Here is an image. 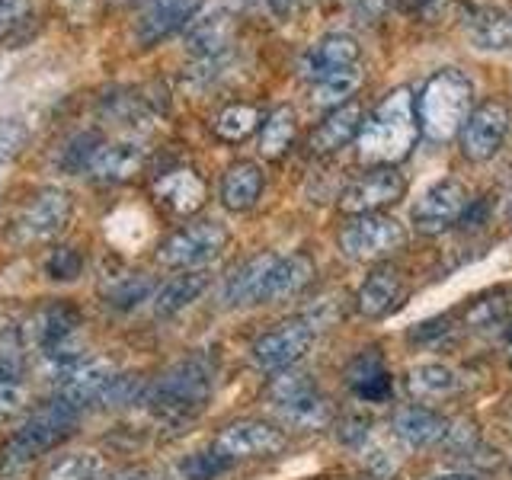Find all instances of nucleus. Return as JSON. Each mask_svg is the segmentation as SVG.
I'll return each instance as SVG.
<instances>
[{
  "label": "nucleus",
  "mask_w": 512,
  "mask_h": 480,
  "mask_svg": "<svg viewBox=\"0 0 512 480\" xmlns=\"http://www.w3.org/2000/svg\"><path fill=\"white\" fill-rule=\"evenodd\" d=\"M468 32L477 48L509 52L512 48V7H484L471 16Z\"/></svg>",
  "instance_id": "nucleus-29"
},
{
  "label": "nucleus",
  "mask_w": 512,
  "mask_h": 480,
  "mask_svg": "<svg viewBox=\"0 0 512 480\" xmlns=\"http://www.w3.org/2000/svg\"><path fill=\"white\" fill-rule=\"evenodd\" d=\"M346 381H349V391L359 400H365V404H384V400L394 394V381L378 352H362V356L349 365Z\"/></svg>",
  "instance_id": "nucleus-25"
},
{
  "label": "nucleus",
  "mask_w": 512,
  "mask_h": 480,
  "mask_svg": "<svg viewBox=\"0 0 512 480\" xmlns=\"http://www.w3.org/2000/svg\"><path fill=\"white\" fill-rule=\"evenodd\" d=\"M45 480H103V458L93 452L61 455L45 471Z\"/></svg>",
  "instance_id": "nucleus-34"
},
{
  "label": "nucleus",
  "mask_w": 512,
  "mask_h": 480,
  "mask_svg": "<svg viewBox=\"0 0 512 480\" xmlns=\"http://www.w3.org/2000/svg\"><path fill=\"white\" fill-rule=\"evenodd\" d=\"M407 244L404 224L391 215H356L340 231V250L356 263H378Z\"/></svg>",
  "instance_id": "nucleus-8"
},
{
  "label": "nucleus",
  "mask_w": 512,
  "mask_h": 480,
  "mask_svg": "<svg viewBox=\"0 0 512 480\" xmlns=\"http://www.w3.org/2000/svg\"><path fill=\"white\" fill-rule=\"evenodd\" d=\"M205 288H208V272L205 269H186V272H180V276L167 279L154 292V298H151L154 314L157 317L180 314L183 308H189V304L205 292Z\"/></svg>",
  "instance_id": "nucleus-27"
},
{
  "label": "nucleus",
  "mask_w": 512,
  "mask_h": 480,
  "mask_svg": "<svg viewBox=\"0 0 512 480\" xmlns=\"http://www.w3.org/2000/svg\"><path fill=\"white\" fill-rule=\"evenodd\" d=\"M468 208H471V196H468V189H464V183L439 180L413 205V224L420 234H442L452 228V224H458Z\"/></svg>",
  "instance_id": "nucleus-11"
},
{
  "label": "nucleus",
  "mask_w": 512,
  "mask_h": 480,
  "mask_svg": "<svg viewBox=\"0 0 512 480\" xmlns=\"http://www.w3.org/2000/svg\"><path fill=\"white\" fill-rule=\"evenodd\" d=\"M279 413H282L285 423H292L298 429H317V426L330 423V404H327V397L320 394V391L311 394V397H304V400H298V404L282 407Z\"/></svg>",
  "instance_id": "nucleus-37"
},
{
  "label": "nucleus",
  "mask_w": 512,
  "mask_h": 480,
  "mask_svg": "<svg viewBox=\"0 0 512 480\" xmlns=\"http://www.w3.org/2000/svg\"><path fill=\"white\" fill-rule=\"evenodd\" d=\"M362 87V71L359 68H349V71H340V74H330L324 80H317L311 84V103L320 106V109H336L352 100V93Z\"/></svg>",
  "instance_id": "nucleus-31"
},
{
  "label": "nucleus",
  "mask_w": 512,
  "mask_h": 480,
  "mask_svg": "<svg viewBox=\"0 0 512 480\" xmlns=\"http://www.w3.org/2000/svg\"><path fill=\"white\" fill-rule=\"evenodd\" d=\"M122 480H183L180 471H154V468H141V471H128Z\"/></svg>",
  "instance_id": "nucleus-47"
},
{
  "label": "nucleus",
  "mask_w": 512,
  "mask_h": 480,
  "mask_svg": "<svg viewBox=\"0 0 512 480\" xmlns=\"http://www.w3.org/2000/svg\"><path fill=\"white\" fill-rule=\"evenodd\" d=\"M231 458L228 455H221L218 448L212 445L208 452H192L186 455L180 464H176V471H180L183 480H218L224 471L231 468Z\"/></svg>",
  "instance_id": "nucleus-36"
},
{
  "label": "nucleus",
  "mask_w": 512,
  "mask_h": 480,
  "mask_svg": "<svg viewBox=\"0 0 512 480\" xmlns=\"http://www.w3.org/2000/svg\"><path fill=\"white\" fill-rule=\"evenodd\" d=\"M311 394H317V384L311 381V375L295 372V368H285V372H279L269 384V397L279 410L288 404H298V400L311 397Z\"/></svg>",
  "instance_id": "nucleus-35"
},
{
  "label": "nucleus",
  "mask_w": 512,
  "mask_h": 480,
  "mask_svg": "<svg viewBox=\"0 0 512 480\" xmlns=\"http://www.w3.org/2000/svg\"><path fill=\"white\" fill-rule=\"evenodd\" d=\"M448 333V317H436V320H426V324H420L413 333H410V340L413 343H429V340H436V336H445Z\"/></svg>",
  "instance_id": "nucleus-45"
},
{
  "label": "nucleus",
  "mask_w": 512,
  "mask_h": 480,
  "mask_svg": "<svg viewBox=\"0 0 512 480\" xmlns=\"http://www.w3.org/2000/svg\"><path fill=\"white\" fill-rule=\"evenodd\" d=\"M263 186H266V176L260 170V164L253 160H237L221 176V202L224 208L231 212H247L263 196Z\"/></svg>",
  "instance_id": "nucleus-24"
},
{
  "label": "nucleus",
  "mask_w": 512,
  "mask_h": 480,
  "mask_svg": "<svg viewBox=\"0 0 512 480\" xmlns=\"http://www.w3.org/2000/svg\"><path fill=\"white\" fill-rule=\"evenodd\" d=\"M256 125H260V109L250 106V103H231L218 112L215 135L228 144H240L256 132Z\"/></svg>",
  "instance_id": "nucleus-33"
},
{
  "label": "nucleus",
  "mask_w": 512,
  "mask_h": 480,
  "mask_svg": "<svg viewBox=\"0 0 512 480\" xmlns=\"http://www.w3.org/2000/svg\"><path fill=\"white\" fill-rule=\"evenodd\" d=\"M314 333L317 330L304 317L288 320V324L263 333L260 340L253 343V352H250L253 365L260 368V372H285V368H292L304 352L311 349Z\"/></svg>",
  "instance_id": "nucleus-10"
},
{
  "label": "nucleus",
  "mask_w": 512,
  "mask_h": 480,
  "mask_svg": "<svg viewBox=\"0 0 512 480\" xmlns=\"http://www.w3.org/2000/svg\"><path fill=\"white\" fill-rule=\"evenodd\" d=\"M154 199L170 208L173 215H196L205 205V183L196 170L176 167L154 180Z\"/></svg>",
  "instance_id": "nucleus-20"
},
{
  "label": "nucleus",
  "mask_w": 512,
  "mask_h": 480,
  "mask_svg": "<svg viewBox=\"0 0 512 480\" xmlns=\"http://www.w3.org/2000/svg\"><path fill=\"white\" fill-rule=\"evenodd\" d=\"M356 10H359V16H362V23H365V20H375V16L384 10V0H359Z\"/></svg>",
  "instance_id": "nucleus-49"
},
{
  "label": "nucleus",
  "mask_w": 512,
  "mask_h": 480,
  "mask_svg": "<svg viewBox=\"0 0 512 480\" xmlns=\"http://www.w3.org/2000/svg\"><path fill=\"white\" fill-rule=\"evenodd\" d=\"M0 356H26L23 320H16L7 308H0Z\"/></svg>",
  "instance_id": "nucleus-42"
},
{
  "label": "nucleus",
  "mask_w": 512,
  "mask_h": 480,
  "mask_svg": "<svg viewBox=\"0 0 512 480\" xmlns=\"http://www.w3.org/2000/svg\"><path fill=\"white\" fill-rule=\"evenodd\" d=\"M276 253H256L240 263L228 279H224V304L228 308H247V304H263V292L269 282V272L276 266Z\"/></svg>",
  "instance_id": "nucleus-18"
},
{
  "label": "nucleus",
  "mask_w": 512,
  "mask_h": 480,
  "mask_svg": "<svg viewBox=\"0 0 512 480\" xmlns=\"http://www.w3.org/2000/svg\"><path fill=\"white\" fill-rule=\"evenodd\" d=\"M298 4H301V0H266L269 13L279 16V20H288V16L298 10Z\"/></svg>",
  "instance_id": "nucleus-48"
},
{
  "label": "nucleus",
  "mask_w": 512,
  "mask_h": 480,
  "mask_svg": "<svg viewBox=\"0 0 512 480\" xmlns=\"http://www.w3.org/2000/svg\"><path fill=\"white\" fill-rule=\"evenodd\" d=\"M407 298V279L397 266H378L372 276H365L359 295H356V308L362 317H384L394 308H400V301Z\"/></svg>",
  "instance_id": "nucleus-17"
},
{
  "label": "nucleus",
  "mask_w": 512,
  "mask_h": 480,
  "mask_svg": "<svg viewBox=\"0 0 512 480\" xmlns=\"http://www.w3.org/2000/svg\"><path fill=\"white\" fill-rule=\"evenodd\" d=\"M407 391L416 400H445L461 391V378L452 365L423 362V365H413L407 372Z\"/></svg>",
  "instance_id": "nucleus-28"
},
{
  "label": "nucleus",
  "mask_w": 512,
  "mask_h": 480,
  "mask_svg": "<svg viewBox=\"0 0 512 480\" xmlns=\"http://www.w3.org/2000/svg\"><path fill=\"white\" fill-rule=\"evenodd\" d=\"M231 32L234 20L224 7H212L205 13H196L186 26V48L196 58L228 55L231 52Z\"/></svg>",
  "instance_id": "nucleus-19"
},
{
  "label": "nucleus",
  "mask_w": 512,
  "mask_h": 480,
  "mask_svg": "<svg viewBox=\"0 0 512 480\" xmlns=\"http://www.w3.org/2000/svg\"><path fill=\"white\" fill-rule=\"evenodd\" d=\"M116 365L106 359H90L84 356L80 362H74L71 368H64L58 375V397L64 404H71L74 410L84 407H100V400L106 394V388L116 378Z\"/></svg>",
  "instance_id": "nucleus-13"
},
{
  "label": "nucleus",
  "mask_w": 512,
  "mask_h": 480,
  "mask_svg": "<svg viewBox=\"0 0 512 480\" xmlns=\"http://www.w3.org/2000/svg\"><path fill=\"white\" fill-rule=\"evenodd\" d=\"M0 474H4V448H0Z\"/></svg>",
  "instance_id": "nucleus-52"
},
{
  "label": "nucleus",
  "mask_w": 512,
  "mask_h": 480,
  "mask_svg": "<svg viewBox=\"0 0 512 480\" xmlns=\"http://www.w3.org/2000/svg\"><path fill=\"white\" fill-rule=\"evenodd\" d=\"M474 112V84L458 68H442L432 74L416 96V119L429 141H448L461 132Z\"/></svg>",
  "instance_id": "nucleus-4"
},
{
  "label": "nucleus",
  "mask_w": 512,
  "mask_h": 480,
  "mask_svg": "<svg viewBox=\"0 0 512 480\" xmlns=\"http://www.w3.org/2000/svg\"><path fill=\"white\" fill-rule=\"evenodd\" d=\"M80 324H84V314L74 304L58 298L42 301L23 317V346L32 356H39L55 375H61L64 368L84 359V352L77 346Z\"/></svg>",
  "instance_id": "nucleus-3"
},
{
  "label": "nucleus",
  "mask_w": 512,
  "mask_h": 480,
  "mask_svg": "<svg viewBox=\"0 0 512 480\" xmlns=\"http://www.w3.org/2000/svg\"><path fill=\"white\" fill-rule=\"evenodd\" d=\"M215 359L205 352H192V356L173 362L164 368L148 391H144V404L154 416L167 423H183L192 420L202 407L208 404V397L215 391Z\"/></svg>",
  "instance_id": "nucleus-2"
},
{
  "label": "nucleus",
  "mask_w": 512,
  "mask_h": 480,
  "mask_svg": "<svg viewBox=\"0 0 512 480\" xmlns=\"http://www.w3.org/2000/svg\"><path fill=\"white\" fill-rule=\"evenodd\" d=\"M407 196V180L397 167H372L359 180H352L340 196V212L346 215H372L384 205H394Z\"/></svg>",
  "instance_id": "nucleus-9"
},
{
  "label": "nucleus",
  "mask_w": 512,
  "mask_h": 480,
  "mask_svg": "<svg viewBox=\"0 0 512 480\" xmlns=\"http://www.w3.org/2000/svg\"><path fill=\"white\" fill-rule=\"evenodd\" d=\"M151 298H154V282L144 272H125V276H116L106 288V304L116 311H135L141 301Z\"/></svg>",
  "instance_id": "nucleus-32"
},
{
  "label": "nucleus",
  "mask_w": 512,
  "mask_h": 480,
  "mask_svg": "<svg viewBox=\"0 0 512 480\" xmlns=\"http://www.w3.org/2000/svg\"><path fill=\"white\" fill-rule=\"evenodd\" d=\"M410 4H413L416 10H423V7H429V4H436V0H410Z\"/></svg>",
  "instance_id": "nucleus-51"
},
{
  "label": "nucleus",
  "mask_w": 512,
  "mask_h": 480,
  "mask_svg": "<svg viewBox=\"0 0 512 480\" xmlns=\"http://www.w3.org/2000/svg\"><path fill=\"white\" fill-rule=\"evenodd\" d=\"M362 48L349 32H327L324 39L308 48V55L301 58V74L308 84H317L330 74H340L349 68H359Z\"/></svg>",
  "instance_id": "nucleus-15"
},
{
  "label": "nucleus",
  "mask_w": 512,
  "mask_h": 480,
  "mask_svg": "<svg viewBox=\"0 0 512 480\" xmlns=\"http://www.w3.org/2000/svg\"><path fill=\"white\" fill-rule=\"evenodd\" d=\"M100 144H103V138L93 135V132H84V135L71 138L68 148L61 151V167L68 170V173H87L93 154L100 151Z\"/></svg>",
  "instance_id": "nucleus-39"
},
{
  "label": "nucleus",
  "mask_w": 512,
  "mask_h": 480,
  "mask_svg": "<svg viewBox=\"0 0 512 480\" xmlns=\"http://www.w3.org/2000/svg\"><path fill=\"white\" fill-rule=\"evenodd\" d=\"M42 272L52 282H74L84 272V253H80V247H68V244L52 247L42 260Z\"/></svg>",
  "instance_id": "nucleus-38"
},
{
  "label": "nucleus",
  "mask_w": 512,
  "mask_h": 480,
  "mask_svg": "<svg viewBox=\"0 0 512 480\" xmlns=\"http://www.w3.org/2000/svg\"><path fill=\"white\" fill-rule=\"evenodd\" d=\"M77 413L71 404H64L61 397L48 400L39 410L26 416V423L13 432V439L4 445V471H20L29 461L42 458L45 452L58 448L74 432Z\"/></svg>",
  "instance_id": "nucleus-5"
},
{
  "label": "nucleus",
  "mask_w": 512,
  "mask_h": 480,
  "mask_svg": "<svg viewBox=\"0 0 512 480\" xmlns=\"http://www.w3.org/2000/svg\"><path fill=\"white\" fill-rule=\"evenodd\" d=\"M506 215H509V221H512V199H509V208H506Z\"/></svg>",
  "instance_id": "nucleus-53"
},
{
  "label": "nucleus",
  "mask_w": 512,
  "mask_h": 480,
  "mask_svg": "<svg viewBox=\"0 0 512 480\" xmlns=\"http://www.w3.org/2000/svg\"><path fill=\"white\" fill-rule=\"evenodd\" d=\"M215 448L231 461L237 458H269L285 448V432L263 420H237L215 436Z\"/></svg>",
  "instance_id": "nucleus-14"
},
{
  "label": "nucleus",
  "mask_w": 512,
  "mask_h": 480,
  "mask_svg": "<svg viewBox=\"0 0 512 480\" xmlns=\"http://www.w3.org/2000/svg\"><path fill=\"white\" fill-rule=\"evenodd\" d=\"M26 410V388L20 381H4L0 384V426L10 423L13 416Z\"/></svg>",
  "instance_id": "nucleus-43"
},
{
  "label": "nucleus",
  "mask_w": 512,
  "mask_h": 480,
  "mask_svg": "<svg viewBox=\"0 0 512 480\" xmlns=\"http://www.w3.org/2000/svg\"><path fill=\"white\" fill-rule=\"evenodd\" d=\"M26 368V356H0V384L4 381H20Z\"/></svg>",
  "instance_id": "nucleus-46"
},
{
  "label": "nucleus",
  "mask_w": 512,
  "mask_h": 480,
  "mask_svg": "<svg viewBox=\"0 0 512 480\" xmlns=\"http://www.w3.org/2000/svg\"><path fill=\"white\" fill-rule=\"evenodd\" d=\"M416 135H420L416 100L407 87H397L365 119L356 138L359 160L368 167H394L397 160H404L413 151Z\"/></svg>",
  "instance_id": "nucleus-1"
},
{
  "label": "nucleus",
  "mask_w": 512,
  "mask_h": 480,
  "mask_svg": "<svg viewBox=\"0 0 512 480\" xmlns=\"http://www.w3.org/2000/svg\"><path fill=\"white\" fill-rule=\"evenodd\" d=\"M196 13H199V0H148L144 10L138 13L135 39L144 48H151L173 36L176 29H186Z\"/></svg>",
  "instance_id": "nucleus-16"
},
{
  "label": "nucleus",
  "mask_w": 512,
  "mask_h": 480,
  "mask_svg": "<svg viewBox=\"0 0 512 480\" xmlns=\"http://www.w3.org/2000/svg\"><path fill=\"white\" fill-rule=\"evenodd\" d=\"M295 112L288 106H276L263 119V128H260V151L263 157H282L288 148H292L295 141Z\"/></svg>",
  "instance_id": "nucleus-30"
},
{
  "label": "nucleus",
  "mask_w": 512,
  "mask_h": 480,
  "mask_svg": "<svg viewBox=\"0 0 512 480\" xmlns=\"http://www.w3.org/2000/svg\"><path fill=\"white\" fill-rule=\"evenodd\" d=\"M228 228L221 221H192L186 228H176L170 237L160 240L157 247V263L186 272V269H202L215 263L228 247Z\"/></svg>",
  "instance_id": "nucleus-7"
},
{
  "label": "nucleus",
  "mask_w": 512,
  "mask_h": 480,
  "mask_svg": "<svg viewBox=\"0 0 512 480\" xmlns=\"http://www.w3.org/2000/svg\"><path fill=\"white\" fill-rule=\"evenodd\" d=\"M29 16V0H0V39L16 32Z\"/></svg>",
  "instance_id": "nucleus-44"
},
{
  "label": "nucleus",
  "mask_w": 512,
  "mask_h": 480,
  "mask_svg": "<svg viewBox=\"0 0 512 480\" xmlns=\"http://www.w3.org/2000/svg\"><path fill=\"white\" fill-rule=\"evenodd\" d=\"M448 429H452V423H448L442 413L429 410V407H420V404H410V407L394 413V436L400 442L413 445V448L445 442Z\"/></svg>",
  "instance_id": "nucleus-22"
},
{
  "label": "nucleus",
  "mask_w": 512,
  "mask_h": 480,
  "mask_svg": "<svg viewBox=\"0 0 512 480\" xmlns=\"http://www.w3.org/2000/svg\"><path fill=\"white\" fill-rule=\"evenodd\" d=\"M365 125V112L356 100H349L343 106H336L327 112V119L317 125V132L311 135V151L314 154H336L343 151L346 144L359 138Z\"/></svg>",
  "instance_id": "nucleus-21"
},
{
  "label": "nucleus",
  "mask_w": 512,
  "mask_h": 480,
  "mask_svg": "<svg viewBox=\"0 0 512 480\" xmlns=\"http://www.w3.org/2000/svg\"><path fill=\"white\" fill-rule=\"evenodd\" d=\"M432 480H480V477H474V474H439Z\"/></svg>",
  "instance_id": "nucleus-50"
},
{
  "label": "nucleus",
  "mask_w": 512,
  "mask_h": 480,
  "mask_svg": "<svg viewBox=\"0 0 512 480\" xmlns=\"http://www.w3.org/2000/svg\"><path fill=\"white\" fill-rule=\"evenodd\" d=\"M144 164V151L135 141H103L90 160V176L100 183H122L135 176Z\"/></svg>",
  "instance_id": "nucleus-23"
},
{
  "label": "nucleus",
  "mask_w": 512,
  "mask_h": 480,
  "mask_svg": "<svg viewBox=\"0 0 512 480\" xmlns=\"http://www.w3.org/2000/svg\"><path fill=\"white\" fill-rule=\"evenodd\" d=\"M74 212V202L64 189L58 186H45L32 196L16 218L10 221L7 237L16 247H36V244H52L64 234Z\"/></svg>",
  "instance_id": "nucleus-6"
},
{
  "label": "nucleus",
  "mask_w": 512,
  "mask_h": 480,
  "mask_svg": "<svg viewBox=\"0 0 512 480\" xmlns=\"http://www.w3.org/2000/svg\"><path fill=\"white\" fill-rule=\"evenodd\" d=\"M509 109L500 100H487L474 106V112L468 116V122L461 125V154L468 160H490L496 151L503 148V141L509 135Z\"/></svg>",
  "instance_id": "nucleus-12"
},
{
  "label": "nucleus",
  "mask_w": 512,
  "mask_h": 480,
  "mask_svg": "<svg viewBox=\"0 0 512 480\" xmlns=\"http://www.w3.org/2000/svg\"><path fill=\"white\" fill-rule=\"evenodd\" d=\"M503 320H506V295L503 292L474 301V308L468 311V324L477 327V330H487L493 324H503Z\"/></svg>",
  "instance_id": "nucleus-41"
},
{
  "label": "nucleus",
  "mask_w": 512,
  "mask_h": 480,
  "mask_svg": "<svg viewBox=\"0 0 512 480\" xmlns=\"http://www.w3.org/2000/svg\"><path fill=\"white\" fill-rule=\"evenodd\" d=\"M29 144V128L20 119H0V164L16 160Z\"/></svg>",
  "instance_id": "nucleus-40"
},
{
  "label": "nucleus",
  "mask_w": 512,
  "mask_h": 480,
  "mask_svg": "<svg viewBox=\"0 0 512 480\" xmlns=\"http://www.w3.org/2000/svg\"><path fill=\"white\" fill-rule=\"evenodd\" d=\"M314 279V260L308 253H288L279 256L276 266L269 272V282H266V292L263 301H282V298H295L298 292L311 285Z\"/></svg>",
  "instance_id": "nucleus-26"
}]
</instances>
